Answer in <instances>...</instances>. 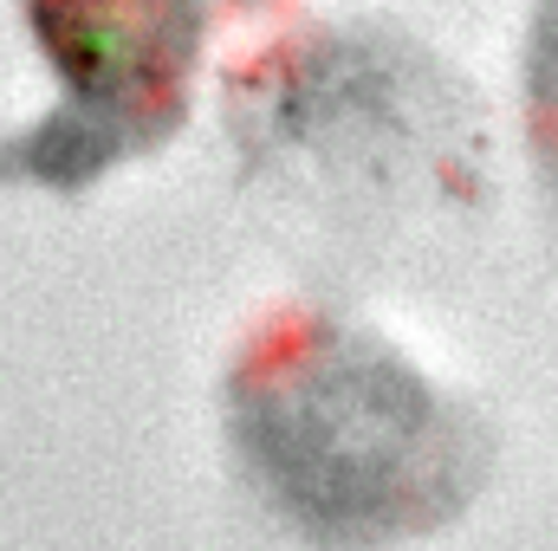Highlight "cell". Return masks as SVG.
Wrapping results in <instances>:
<instances>
[{
  "mask_svg": "<svg viewBox=\"0 0 558 551\" xmlns=\"http://www.w3.org/2000/svg\"><path fill=\"white\" fill-rule=\"evenodd\" d=\"M228 428L260 493L318 546L435 532L494 461L481 415L371 325L318 305H279L247 331L228 370Z\"/></svg>",
  "mask_w": 558,
  "mask_h": 551,
  "instance_id": "cell-1",
  "label": "cell"
},
{
  "mask_svg": "<svg viewBox=\"0 0 558 551\" xmlns=\"http://www.w3.org/2000/svg\"><path fill=\"white\" fill-rule=\"evenodd\" d=\"M26 26L59 78V105L0 149V175L85 188L182 131L208 0H26Z\"/></svg>",
  "mask_w": 558,
  "mask_h": 551,
  "instance_id": "cell-2",
  "label": "cell"
},
{
  "mask_svg": "<svg viewBox=\"0 0 558 551\" xmlns=\"http://www.w3.org/2000/svg\"><path fill=\"white\" fill-rule=\"evenodd\" d=\"M526 131H533L539 175L558 201V0H539L533 39H526Z\"/></svg>",
  "mask_w": 558,
  "mask_h": 551,
  "instance_id": "cell-3",
  "label": "cell"
}]
</instances>
